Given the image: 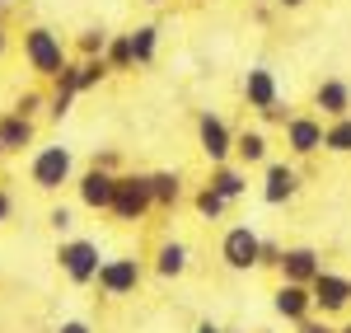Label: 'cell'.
<instances>
[{"instance_id":"cell-1","label":"cell","mask_w":351,"mask_h":333,"mask_svg":"<svg viewBox=\"0 0 351 333\" xmlns=\"http://www.w3.org/2000/svg\"><path fill=\"white\" fill-rule=\"evenodd\" d=\"M24 61H28V71L33 76H43V80H56L61 71H66V47H61V38H56L52 28H43V24H33L24 28Z\"/></svg>"},{"instance_id":"cell-2","label":"cell","mask_w":351,"mask_h":333,"mask_svg":"<svg viewBox=\"0 0 351 333\" xmlns=\"http://www.w3.org/2000/svg\"><path fill=\"white\" fill-rule=\"evenodd\" d=\"M150 207H155V197H150V179L145 174H117V183H112V207L108 216L122 225H136L150 216Z\"/></svg>"},{"instance_id":"cell-3","label":"cell","mask_w":351,"mask_h":333,"mask_svg":"<svg viewBox=\"0 0 351 333\" xmlns=\"http://www.w3.org/2000/svg\"><path fill=\"white\" fill-rule=\"evenodd\" d=\"M99 263H104V253H99L94 240H61L56 244V268L66 273V282H75V286H94Z\"/></svg>"},{"instance_id":"cell-4","label":"cell","mask_w":351,"mask_h":333,"mask_svg":"<svg viewBox=\"0 0 351 333\" xmlns=\"http://www.w3.org/2000/svg\"><path fill=\"white\" fill-rule=\"evenodd\" d=\"M71 169H75V155L66 146H43L28 165V179H33L38 193H56L61 183H71Z\"/></svg>"},{"instance_id":"cell-5","label":"cell","mask_w":351,"mask_h":333,"mask_svg":"<svg viewBox=\"0 0 351 333\" xmlns=\"http://www.w3.org/2000/svg\"><path fill=\"white\" fill-rule=\"evenodd\" d=\"M141 277H145L141 258L122 253V258H104V263H99V277H94V286H99L104 296H112V301H117V296H136Z\"/></svg>"},{"instance_id":"cell-6","label":"cell","mask_w":351,"mask_h":333,"mask_svg":"<svg viewBox=\"0 0 351 333\" xmlns=\"http://www.w3.org/2000/svg\"><path fill=\"white\" fill-rule=\"evenodd\" d=\"M258 253H263V240H258L253 225H230V230H225V240H220V258H225V268L248 273V268H258Z\"/></svg>"},{"instance_id":"cell-7","label":"cell","mask_w":351,"mask_h":333,"mask_svg":"<svg viewBox=\"0 0 351 333\" xmlns=\"http://www.w3.org/2000/svg\"><path fill=\"white\" fill-rule=\"evenodd\" d=\"M197 141H202V155L211 165H225L234 155V132L225 127V117H216V113H202L197 117Z\"/></svg>"},{"instance_id":"cell-8","label":"cell","mask_w":351,"mask_h":333,"mask_svg":"<svg viewBox=\"0 0 351 333\" xmlns=\"http://www.w3.org/2000/svg\"><path fill=\"white\" fill-rule=\"evenodd\" d=\"M309 296H314V310L342 314V310H351V277H342V273H319V277L309 282Z\"/></svg>"},{"instance_id":"cell-9","label":"cell","mask_w":351,"mask_h":333,"mask_svg":"<svg viewBox=\"0 0 351 333\" xmlns=\"http://www.w3.org/2000/svg\"><path fill=\"white\" fill-rule=\"evenodd\" d=\"M112 183H117V174H108V169H84L80 179H75V193H80V207H89V211H108L112 207Z\"/></svg>"},{"instance_id":"cell-10","label":"cell","mask_w":351,"mask_h":333,"mask_svg":"<svg viewBox=\"0 0 351 333\" xmlns=\"http://www.w3.org/2000/svg\"><path fill=\"white\" fill-rule=\"evenodd\" d=\"M281 277L295 282V286H309V282L324 273V258H319V249H309V244H295V249H281Z\"/></svg>"},{"instance_id":"cell-11","label":"cell","mask_w":351,"mask_h":333,"mask_svg":"<svg viewBox=\"0 0 351 333\" xmlns=\"http://www.w3.org/2000/svg\"><path fill=\"white\" fill-rule=\"evenodd\" d=\"M271 310H276L281 319L300 324V319H309V314H314V296H309V286L281 282V286H276V296H271Z\"/></svg>"},{"instance_id":"cell-12","label":"cell","mask_w":351,"mask_h":333,"mask_svg":"<svg viewBox=\"0 0 351 333\" xmlns=\"http://www.w3.org/2000/svg\"><path fill=\"white\" fill-rule=\"evenodd\" d=\"M300 193V174L291 165H267L263 174V202L267 207H281V202H291Z\"/></svg>"},{"instance_id":"cell-13","label":"cell","mask_w":351,"mask_h":333,"mask_svg":"<svg viewBox=\"0 0 351 333\" xmlns=\"http://www.w3.org/2000/svg\"><path fill=\"white\" fill-rule=\"evenodd\" d=\"M286 146H291L295 155L324 150V122H319V117H291V122H286Z\"/></svg>"},{"instance_id":"cell-14","label":"cell","mask_w":351,"mask_h":333,"mask_svg":"<svg viewBox=\"0 0 351 333\" xmlns=\"http://www.w3.org/2000/svg\"><path fill=\"white\" fill-rule=\"evenodd\" d=\"M243 99H248V108H271L276 99H281V89H276V76H271L267 66H253L248 71V80H243Z\"/></svg>"},{"instance_id":"cell-15","label":"cell","mask_w":351,"mask_h":333,"mask_svg":"<svg viewBox=\"0 0 351 333\" xmlns=\"http://www.w3.org/2000/svg\"><path fill=\"white\" fill-rule=\"evenodd\" d=\"M314 104L337 122V117H351V84L347 80H324L314 89Z\"/></svg>"},{"instance_id":"cell-16","label":"cell","mask_w":351,"mask_h":333,"mask_svg":"<svg viewBox=\"0 0 351 333\" xmlns=\"http://www.w3.org/2000/svg\"><path fill=\"white\" fill-rule=\"evenodd\" d=\"M33 137H38V127H33L28 117H19V113H0V150H5V155L33 146Z\"/></svg>"},{"instance_id":"cell-17","label":"cell","mask_w":351,"mask_h":333,"mask_svg":"<svg viewBox=\"0 0 351 333\" xmlns=\"http://www.w3.org/2000/svg\"><path fill=\"white\" fill-rule=\"evenodd\" d=\"M155 273L160 277H183L188 273V244L183 240H164L155 249Z\"/></svg>"},{"instance_id":"cell-18","label":"cell","mask_w":351,"mask_h":333,"mask_svg":"<svg viewBox=\"0 0 351 333\" xmlns=\"http://www.w3.org/2000/svg\"><path fill=\"white\" fill-rule=\"evenodd\" d=\"M71 76H75V94H89L94 84H104L112 76L108 61L104 56H80V61H71Z\"/></svg>"},{"instance_id":"cell-19","label":"cell","mask_w":351,"mask_h":333,"mask_svg":"<svg viewBox=\"0 0 351 333\" xmlns=\"http://www.w3.org/2000/svg\"><path fill=\"white\" fill-rule=\"evenodd\" d=\"M145 179H150L155 207H178V197H183V174L178 169H160V174H145Z\"/></svg>"},{"instance_id":"cell-20","label":"cell","mask_w":351,"mask_h":333,"mask_svg":"<svg viewBox=\"0 0 351 333\" xmlns=\"http://www.w3.org/2000/svg\"><path fill=\"white\" fill-rule=\"evenodd\" d=\"M211 193H220L225 202H239L243 193H248V179H243L239 169H230V165H211V183H206Z\"/></svg>"},{"instance_id":"cell-21","label":"cell","mask_w":351,"mask_h":333,"mask_svg":"<svg viewBox=\"0 0 351 333\" xmlns=\"http://www.w3.org/2000/svg\"><path fill=\"white\" fill-rule=\"evenodd\" d=\"M127 43H132V66H150L155 52H160V28L155 24H141L127 33Z\"/></svg>"},{"instance_id":"cell-22","label":"cell","mask_w":351,"mask_h":333,"mask_svg":"<svg viewBox=\"0 0 351 333\" xmlns=\"http://www.w3.org/2000/svg\"><path fill=\"white\" fill-rule=\"evenodd\" d=\"M234 155L243 165H263L267 160V137L263 132H234Z\"/></svg>"},{"instance_id":"cell-23","label":"cell","mask_w":351,"mask_h":333,"mask_svg":"<svg viewBox=\"0 0 351 333\" xmlns=\"http://www.w3.org/2000/svg\"><path fill=\"white\" fill-rule=\"evenodd\" d=\"M324 150L332 155H351V117H337L324 127Z\"/></svg>"},{"instance_id":"cell-24","label":"cell","mask_w":351,"mask_h":333,"mask_svg":"<svg viewBox=\"0 0 351 333\" xmlns=\"http://www.w3.org/2000/svg\"><path fill=\"white\" fill-rule=\"evenodd\" d=\"M104 61H108V71H136V66H132V43H127V33H112V38H108Z\"/></svg>"},{"instance_id":"cell-25","label":"cell","mask_w":351,"mask_h":333,"mask_svg":"<svg viewBox=\"0 0 351 333\" xmlns=\"http://www.w3.org/2000/svg\"><path fill=\"white\" fill-rule=\"evenodd\" d=\"M192 202H197V216H206V221H220V216L230 211V202H225L220 193H211V188H202Z\"/></svg>"},{"instance_id":"cell-26","label":"cell","mask_w":351,"mask_h":333,"mask_svg":"<svg viewBox=\"0 0 351 333\" xmlns=\"http://www.w3.org/2000/svg\"><path fill=\"white\" fill-rule=\"evenodd\" d=\"M108 38H112L108 28H99V24H94V28H84V33H80V43H75V47H80V56H104Z\"/></svg>"},{"instance_id":"cell-27","label":"cell","mask_w":351,"mask_h":333,"mask_svg":"<svg viewBox=\"0 0 351 333\" xmlns=\"http://www.w3.org/2000/svg\"><path fill=\"white\" fill-rule=\"evenodd\" d=\"M38 108H43V94H38V89H24V94L14 99V108H10V113H19V117L33 122V113H38Z\"/></svg>"},{"instance_id":"cell-28","label":"cell","mask_w":351,"mask_h":333,"mask_svg":"<svg viewBox=\"0 0 351 333\" xmlns=\"http://www.w3.org/2000/svg\"><path fill=\"white\" fill-rule=\"evenodd\" d=\"M47 225H52L56 235H66V230L75 225V221H71V207H52V211H47Z\"/></svg>"},{"instance_id":"cell-29","label":"cell","mask_w":351,"mask_h":333,"mask_svg":"<svg viewBox=\"0 0 351 333\" xmlns=\"http://www.w3.org/2000/svg\"><path fill=\"white\" fill-rule=\"evenodd\" d=\"M295 329H300V333H337L332 324H324V319H314V314H309V319H300Z\"/></svg>"},{"instance_id":"cell-30","label":"cell","mask_w":351,"mask_h":333,"mask_svg":"<svg viewBox=\"0 0 351 333\" xmlns=\"http://www.w3.org/2000/svg\"><path fill=\"white\" fill-rule=\"evenodd\" d=\"M263 122H281V127H286V122H291V113L281 108V99H276V104H271V108H263Z\"/></svg>"},{"instance_id":"cell-31","label":"cell","mask_w":351,"mask_h":333,"mask_svg":"<svg viewBox=\"0 0 351 333\" xmlns=\"http://www.w3.org/2000/svg\"><path fill=\"white\" fill-rule=\"evenodd\" d=\"M94 169H108V174H117V155H112V150H94Z\"/></svg>"},{"instance_id":"cell-32","label":"cell","mask_w":351,"mask_h":333,"mask_svg":"<svg viewBox=\"0 0 351 333\" xmlns=\"http://www.w3.org/2000/svg\"><path fill=\"white\" fill-rule=\"evenodd\" d=\"M10 216H14V197H10L5 188H0V225L10 221Z\"/></svg>"},{"instance_id":"cell-33","label":"cell","mask_w":351,"mask_h":333,"mask_svg":"<svg viewBox=\"0 0 351 333\" xmlns=\"http://www.w3.org/2000/svg\"><path fill=\"white\" fill-rule=\"evenodd\" d=\"M56 333H94V329H89L84 319H66V324H61V329H56Z\"/></svg>"},{"instance_id":"cell-34","label":"cell","mask_w":351,"mask_h":333,"mask_svg":"<svg viewBox=\"0 0 351 333\" xmlns=\"http://www.w3.org/2000/svg\"><path fill=\"white\" fill-rule=\"evenodd\" d=\"M192 333H225V329H220V324H211V319H202V324H197Z\"/></svg>"},{"instance_id":"cell-35","label":"cell","mask_w":351,"mask_h":333,"mask_svg":"<svg viewBox=\"0 0 351 333\" xmlns=\"http://www.w3.org/2000/svg\"><path fill=\"white\" fill-rule=\"evenodd\" d=\"M276 5H281V10H300L304 0H276Z\"/></svg>"},{"instance_id":"cell-36","label":"cell","mask_w":351,"mask_h":333,"mask_svg":"<svg viewBox=\"0 0 351 333\" xmlns=\"http://www.w3.org/2000/svg\"><path fill=\"white\" fill-rule=\"evenodd\" d=\"M5 43H10V38H5V28H0V52H5Z\"/></svg>"},{"instance_id":"cell-37","label":"cell","mask_w":351,"mask_h":333,"mask_svg":"<svg viewBox=\"0 0 351 333\" xmlns=\"http://www.w3.org/2000/svg\"><path fill=\"white\" fill-rule=\"evenodd\" d=\"M337 333H351V324H342V329H337Z\"/></svg>"},{"instance_id":"cell-38","label":"cell","mask_w":351,"mask_h":333,"mask_svg":"<svg viewBox=\"0 0 351 333\" xmlns=\"http://www.w3.org/2000/svg\"><path fill=\"white\" fill-rule=\"evenodd\" d=\"M5 5H14V0H0V10H5Z\"/></svg>"},{"instance_id":"cell-39","label":"cell","mask_w":351,"mask_h":333,"mask_svg":"<svg viewBox=\"0 0 351 333\" xmlns=\"http://www.w3.org/2000/svg\"><path fill=\"white\" fill-rule=\"evenodd\" d=\"M145 5H164V0H145Z\"/></svg>"},{"instance_id":"cell-40","label":"cell","mask_w":351,"mask_h":333,"mask_svg":"<svg viewBox=\"0 0 351 333\" xmlns=\"http://www.w3.org/2000/svg\"><path fill=\"white\" fill-rule=\"evenodd\" d=\"M0 155H5V150H0Z\"/></svg>"}]
</instances>
